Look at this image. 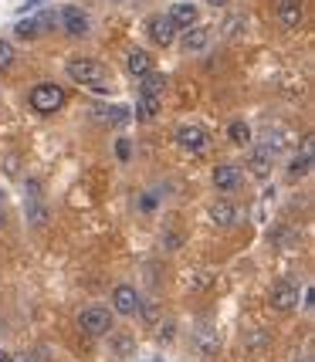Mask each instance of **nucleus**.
Masks as SVG:
<instances>
[{"instance_id":"1","label":"nucleus","mask_w":315,"mask_h":362,"mask_svg":"<svg viewBox=\"0 0 315 362\" xmlns=\"http://www.w3.org/2000/svg\"><path fill=\"white\" fill-rule=\"evenodd\" d=\"M68 78L79 81L81 88H92V92H109L112 75L102 62H92V58H75L68 62Z\"/></svg>"},{"instance_id":"2","label":"nucleus","mask_w":315,"mask_h":362,"mask_svg":"<svg viewBox=\"0 0 315 362\" xmlns=\"http://www.w3.org/2000/svg\"><path fill=\"white\" fill-rule=\"evenodd\" d=\"M64 105V88H58L55 81H45V85H34L31 88V109L41 112V115H51Z\"/></svg>"},{"instance_id":"3","label":"nucleus","mask_w":315,"mask_h":362,"mask_svg":"<svg viewBox=\"0 0 315 362\" xmlns=\"http://www.w3.org/2000/svg\"><path fill=\"white\" fill-rule=\"evenodd\" d=\"M79 329L85 332V335H92V339H98V335H109V332H112L109 308H98V305H92V308H81V312H79Z\"/></svg>"},{"instance_id":"4","label":"nucleus","mask_w":315,"mask_h":362,"mask_svg":"<svg viewBox=\"0 0 315 362\" xmlns=\"http://www.w3.org/2000/svg\"><path fill=\"white\" fill-rule=\"evenodd\" d=\"M268 305L275 312H295V308H299V284L295 281H275L268 291Z\"/></svg>"},{"instance_id":"5","label":"nucleus","mask_w":315,"mask_h":362,"mask_svg":"<svg viewBox=\"0 0 315 362\" xmlns=\"http://www.w3.org/2000/svg\"><path fill=\"white\" fill-rule=\"evenodd\" d=\"M58 24H62L71 37H85V34L92 31V21H88V14H85L81 7H64L62 14H58Z\"/></svg>"},{"instance_id":"6","label":"nucleus","mask_w":315,"mask_h":362,"mask_svg":"<svg viewBox=\"0 0 315 362\" xmlns=\"http://www.w3.org/2000/svg\"><path fill=\"white\" fill-rule=\"evenodd\" d=\"M112 305H115V312L119 315H139V291L132 288V284H119L115 291H112Z\"/></svg>"},{"instance_id":"7","label":"nucleus","mask_w":315,"mask_h":362,"mask_svg":"<svg viewBox=\"0 0 315 362\" xmlns=\"http://www.w3.org/2000/svg\"><path fill=\"white\" fill-rule=\"evenodd\" d=\"M176 142H180L183 149H190V153H204L210 136H207L204 126H180L176 129Z\"/></svg>"},{"instance_id":"8","label":"nucleus","mask_w":315,"mask_h":362,"mask_svg":"<svg viewBox=\"0 0 315 362\" xmlns=\"http://www.w3.org/2000/svg\"><path fill=\"white\" fill-rule=\"evenodd\" d=\"M241 183H244V173H241V166H234V163H221L214 170V187L224 189V193H234Z\"/></svg>"},{"instance_id":"9","label":"nucleus","mask_w":315,"mask_h":362,"mask_svg":"<svg viewBox=\"0 0 315 362\" xmlns=\"http://www.w3.org/2000/svg\"><path fill=\"white\" fill-rule=\"evenodd\" d=\"M146 28H149V37H153L159 47H166V45H173L176 41V28H173V21H170L166 14L149 17V24H146Z\"/></svg>"},{"instance_id":"10","label":"nucleus","mask_w":315,"mask_h":362,"mask_svg":"<svg viewBox=\"0 0 315 362\" xmlns=\"http://www.w3.org/2000/svg\"><path fill=\"white\" fill-rule=\"evenodd\" d=\"M92 119L102 122V126H126L129 119H132V112H129L126 105H95Z\"/></svg>"},{"instance_id":"11","label":"nucleus","mask_w":315,"mask_h":362,"mask_svg":"<svg viewBox=\"0 0 315 362\" xmlns=\"http://www.w3.org/2000/svg\"><path fill=\"white\" fill-rule=\"evenodd\" d=\"M278 21H282V28H288V31L302 28V21H305L302 0H282V4H278Z\"/></svg>"},{"instance_id":"12","label":"nucleus","mask_w":315,"mask_h":362,"mask_svg":"<svg viewBox=\"0 0 315 362\" xmlns=\"http://www.w3.org/2000/svg\"><path fill=\"white\" fill-rule=\"evenodd\" d=\"M180 45H183V51H190V54L204 51V47L210 45V28H200V24L187 28V31H183V37H180Z\"/></svg>"},{"instance_id":"13","label":"nucleus","mask_w":315,"mask_h":362,"mask_svg":"<svg viewBox=\"0 0 315 362\" xmlns=\"http://www.w3.org/2000/svg\"><path fill=\"white\" fill-rule=\"evenodd\" d=\"M166 17L173 21V28H193V24H197V7L187 4V0H180V4L170 7V14Z\"/></svg>"},{"instance_id":"14","label":"nucleus","mask_w":315,"mask_h":362,"mask_svg":"<svg viewBox=\"0 0 315 362\" xmlns=\"http://www.w3.org/2000/svg\"><path fill=\"white\" fill-rule=\"evenodd\" d=\"M126 68L132 71V75H139L142 78V75H149V71H153V58H149L142 47H132V51L126 54Z\"/></svg>"},{"instance_id":"15","label":"nucleus","mask_w":315,"mask_h":362,"mask_svg":"<svg viewBox=\"0 0 315 362\" xmlns=\"http://www.w3.org/2000/svg\"><path fill=\"white\" fill-rule=\"evenodd\" d=\"M248 170H251V176H258V180H265V176L271 173V153L265 149V146L251 153V159H248Z\"/></svg>"},{"instance_id":"16","label":"nucleus","mask_w":315,"mask_h":362,"mask_svg":"<svg viewBox=\"0 0 315 362\" xmlns=\"http://www.w3.org/2000/svg\"><path fill=\"white\" fill-rule=\"evenodd\" d=\"M146 98H163L166 92V75H159V71H149V75H142V88H139Z\"/></svg>"},{"instance_id":"17","label":"nucleus","mask_w":315,"mask_h":362,"mask_svg":"<svg viewBox=\"0 0 315 362\" xmlns=\"http://www.w3.org/2000/svg\"><path fill=\"white\" fill-rule=\"evenodd\" d=\"M109 352L112 356H119V359H126L136 352V342H132V335H122V332H112L109 335Z\"/></svg>"},{"instance_id":"18","label":"nucleus","mask_w":315,"mask_h":362,"mask_svg":"<svg viewBox=\"0 0 315 362\" xmlns=\"http://www.w3.org/2000/svg\"><path fill=\"white\" fill-rule=\"evenodd\" d=\"M221 346V339H217V329H210V325H200L197 329V349L204 352V356H214Z\"/></svg>"},{"instance_id":"19","label":"nucleus","mask_w":315,"mask_h":362,"mask_svg":"<svg viewBox=\"0 0 315 362\" xmlns=\"http://www.w3.org/2000/svg\"><path fill=\"white\" fill-rule=\"evenodd\" d=\"M234 217H237V210H234V204H227V200H217V204L210 206V221L217 223V227H231Z\"/></svg>"},{"instance_id":"20","label":"nucleus","mask_w":315,"mask_h":362,"mask_svg":"<svg viewBox=\"0 0 315 362\" xmlns=\"http://www.w3.org/2000/svg\"><path fill=\"white\" fill-rule=\"evenodd\" d=\"M227 136H231V142H234V146H248V142L254 139L251 129H248V122H241V119H234V122L227 126Z\"/></svg>"},{"instance_id":"21","label":"nucleus","mask_w":315,"mask_h":362,"mask_svg":"<svg viewBox=\"0 0 315 362\" xmlns=\"http://www.w3.org/2000/svg\"><path fill=\"white\" fill-rule=\"evenodd\" d=\"M14 34L21 37V41H34V37L41 34V28H38V21H34V17H28V21H17L14 24Z\"/></svg>"},{"instance_id":"22","label":"nucleus","mask_w":315,"mask_h":362,"mask_svg":"<svg viewBox=\"0 0 315 362\" xmlns=\"http://www.w3.org/2000/svg\"><path fill=\"white\" fill-rule=\"evenodd\" d=\"M159 102H163V98H146V95H139V105H136V119H156Z\"/></svg>"},{"instance_id":"23","label":"nucleus","mask_w":315,"mask_h":362,"mask_svg":"<svg viewBox=\"0 0 315 362\" xmlns=\"http://www.w3.org/2000/svg\"><path fill=\"white\" fill-rule=\"evenodd\" d=\"M309 170H312V149H305V153H302V156H295V159H292V166H288V173H292V176H305Z\"/></svg>"},{"instance_id":"24","label":"nucleus","mask_w":315,"mask_h":362,"mask_svg":"<svg viewBox=\"0 0 315 362\" xmlns=\"http://www.w3.org/2000/svg\"><path fill=\"white\" fill-rule=\"evenodd\" d=\"M11 64H14V45L0 37V71H4V68H11Z\"/></svg>"},{"instance_id":"25","label":"nucleus","mask_w":315,"mask_h":362,"mask_svg":"<svg viewBox=\"0 0 315 362\" xmlns=\"http://www.w3.org/2000/svg\"><path fill=\"white\" fill-rule=\"evenodd\" d=\"M115 156H119V163H129V156H132V142H129L126 136L115 142Z\"/></svg>"},{"instance_id":"26","label":"nucleus","mask_w":315,"mask_h":362,"mask_svg":"<svg viewBox=\"0 0 315 362\" xmlns=\"http://www.w3.org/2000/svg\"><path fill=\"white\" fill-rule=\"evenodd\" d=\"M248 346H251L254 352H261V349L268 346V335H265V332H254V335H251V342H248Z\"/></svg>"},{"instance_id":"27","label":"nucleus","mask_w":315,"mask_h":362,"mask_svg":"<svg viewBox=\"0 0 315 362\" xmlns=\"http://www.w3.org/2000/svg\"><path fill=\"white\" fill-rule=\"evenodd\" d=\"M139 312H142V318L149 322V325H156V305L149 301V305H139Z\"/></svg>"},{"instance_id":"28","label":"nucleus","mask_w":315,"mask_h":362,"mask_svg":"<svg viewBox=\"0 0 315 362\" xmlns=\"http://www.w3.org/2000/svg\"><path fill=\"white\" fill-rule=\"evenodd\" d=\"M207 281H210V271L200 268V274H197V278L190 281V288H193V291H197V288H207Z\"/></svg>"},{"instance_id":"29","label":"nucleus","mask_w":315,"mask_h":362,"mask_svg":"<svg viewBox=\"0 0 315 362\" xmlns=\"http://www.w3.org/2000/svg\"><path fill=\"white\" fill-rule=\"evenodd\" d=\"M207 4H210V7H224L227 0H207Z\"/></svg>"},{"instance_id":"30","label":"nucleus","mask_w":315,"mask_h":362,"mask_svg":"<svg viewBox=\"0 0 315 362\" xmlns=\"http://www.w3.org/2000/svg\"><path fill=\"white\" fill-rule=\"evenodd\" d=\"M11 362H31L28 356H11Z\"/></svg>"},{"instance_id":"31","label":"nucleus","mask_w":315,"mask_h":362,"mask_svg":"<svg viewBox=\"0 0 315 362\" xmlns=\"http://www.w3.org/2000/svg\"><path fill=\"white\" fill-rule=\"evenodd\" d=\"M0 362H11V352H4V349H0Z\"/></svg>"},{"instance_id":"32","label":"nucleus","mask_w":315,"mask_h":362,"mask_svg":"<svg viewBox=\"0 0 315 362\" xmlns=\"http://www.w3.org/2000/svg\"><path fill=\"white\" fill-rule=\"evenodd\" d=\"M0 227H4V214H0Z\"/></svg>"}]
</instances>
